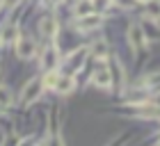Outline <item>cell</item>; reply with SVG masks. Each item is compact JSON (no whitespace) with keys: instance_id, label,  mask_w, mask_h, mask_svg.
Instances as JSON below:
<instances>
[{"instance_id":"cell-2","label":"cell","mask_w":160,"mask_h":146,"mask_svg":"<svg viewBox=\"0 0 160 146\" xmlns=\"http://www.w3.org/2000/svg\"><path fill=\"white\" fill-rule=\"evenodd\" d=\"M34 53H37V43H34L32 36H18L16 39V55L23 57V60H30Z\"/></svg>"},{"instance_id":"cell-5","label":"cell","mask_w":160,"mask_h":146,"mask_svg":"<svg viewBox=\"0 0 160 146\" xmlns=\"http://www.w3.org/2000/svg\"><path fill=\"white\" fill-rule=\"evenodd\" d=\"M57 62H60L57 50H55L53 46H48L46 50H43V55H41V69H43V71H55Z\"/></svg>"},{"instance_id":"cell-10","label":"cell","mask_w":160,"mask_h":146,"mask_svg":"<svg viewBox=\"0 0 160 146\" xmlns=\"http://www.w3.org/2000/svg\"><path fill=\"white\" fill-rule=\"evenodd\" d=\"M147 7H144V12H147L149 18L153 21H160V0H149V2H144Z\"/></svg>"},{"instance_id":"cell-15","label":"cell","mask_w":160,"mask_h":146,"mask_svg":"<svg viewBox=\"0 0 160 146\" xmlns=\"http://www.w3.org/2000/svg\"><path fill=\"white\" fill-rule=\"evenodd\" d=\"M16 2H18V0H2V5H5V7H14Z\"/></svg>"},{"instance_id":"cell-9","label":"cell","mask_w":160,"mask_h":146,"mask_svg":"<svg viewBox=\"0 0 160 146\" xmlns=\"http://www.w3.org/2000/svg\"><path fill=\"white\" fill-rule=\"evenodd\" d=\"M85 57H87V48H80V50H76V53H71V57H69V66L73 69V71H78V69L85 64Z\"/></svg>"},{"instance_id":"cell-1","label":"cell","mask_w":160,"mask_h":146,"mask_svg":"<svg viewBox=\"0 0 160 146\" xmlns=\"http://www.w3.org/2000/svg\"><path fill=\"white\" fill-rule=\"evenodd\" d=\"M41 89H43V82L41 80H30L25 87H23V91H21V103L23 105H30V103H34V100L39 98V94H41Z\"/></svg>"},{"instance_id":"cell-8","label":"cell","mask_w":160,"mask_h":146,"mask_svg":"<svg viewBox=\"0 0 160 146\" xmlns=\"http://www.w3.org/2000/svg\"><path fill=\"white\" fill-rule=\"evenodd\" d=\"M39 30H41L43 36H55V32H57V21H55L53 16H46V18L41 21Z\"/></svg>"},{"instance_id":"cell-12","label":"cell","mask_w":160,"mask_h":146,"mask_svg":"<svg viewBox=\"0 0 160 146\" xmlns=\"http://www.w3.org/2000/svg\"><path fill=\"white\" fill-rule=\"evenodd\" d=\"M14 39H18V27H14V25L5 27V32H2V41L7 43V41H14Z\"/></svg>"},{"instance_id":"cell-17","label":"cell","mask_w":160,"mask_h":146,"mask_svg":"<svg viewBox=\"0 0 160 146\" xmlns=\"http://www.w3.org/2000/svg\"><path fill=\"white\" fill-rule=\"evenodd\" d=\"M137 2H149V0H137Z\"/></svg>"},{"instance_id":"cell-7","label":"cell","mask_w":160,"mask_h":146,"mask_svg":"<svg viewBox=\"0 0 160 146\" xmlns=\"http://www.w3.org/2000/svg\"><path fill=\"white\" fill-rule=\"evenodd\" d=\"M73 87H76L73 75H60V78H57V82H55V91H60V94H71V91H73Z\"/></svg>"},{"instance_id":"cell-3","label":"cell","mask_w":160,"mask_h":146,"mask_svg":"<svg viewBox=\"0 0 160 146\" xmlns=\"http://www.w3.org/2000/svg\"><path fill=\"white\" fill-rule=\"evenodd\" d=\"M92 85H96L98 89H110V87H112V73H110V69L98 66L96 71L92 73Z\"/></svg>"},{"instance_id":"cell-13","label":"cell","mask_w":160,"mask_h":146,"mask_svg":"<svg viewBox=\"0 0 160 146\" xmlns=\"http://www.w3.org/2000/svg\"><path fill=\"white\" fill-rule=\"evenodd\" d=\"M0 103H2L5 107L12 105V94H9V89H7V87H0Z\"/></svg>"},{"instance_id":"cell-14","label":"cell","mask_w":160,"mask_h":146,"mask_svg":"<svg viewBox=\"0 0 160 146\" xmlns=\"http://www.w3.org/2000/svg\"><path fill=\"white\" fill-rule=\"evenodd\" d=\"M92 53H96V57H98V60H103V57L108 55V53H105V43H103V41H101V43H96V46L92 48Z\"/></svg>"},{"instance_id":"cell-6","label":"cell","mask_w":160,"mask_h":146,"mask_svg":"<svg viewBox=\"0 0 160 146\" xmlns=\"http://www.w3.org/2000/svg\"><path fill=\"white\" fill-rule=\"evenodd\" d=\"M78 30H94V27L101 25V16L98 14H87V16H78Z\"/></svg>"},{"instance_id":"cell-16","label":"cell","mask_w":160,"mask_h":146,"mask_svg":"<svg viewBox=\"0 0 160 146\" xmlns=\"http://www.w3.org/2000/svg\"><path fill=\"white\" fill-rule=\"evenodd\" d=\"M2 110H5V105H2V103H0V114H2Z\"/></svg>"},{"instance_id":"cell-4","label":"cell","mask_w":160,"mask_h":146,"mask_svg":"<svg viewBox=\"0 0 160 146\" xmlns=\"http://www.w3.org/2000/svg\"><path fill=\"white\" fill-rule=\"evenodd\" d=\"M128 41H130V46H133L135 53L147 46V36H144V30H142L137 23H133V25L128 27Z\"/></svg>"},{"instance_id":"cell-11","label":"cell","mask_w":160,"mask_h":146,"mask_svg":"<svg viewBox=\"0 0 160 146\" xmlns=\"http://www.w3.org/2000/svg\"><path fill=\"white\" fill-rule=\"evenodd\" d=\"M92 9H94V2L92 0H80V2L76 5V18L78 16H87V14H92Z\"/></svg>"},{"instance_id":"cell-18","label":"cell","mask_w":160,"mask_h":146,"mask_svg":"<svg viewBox=\"0 0 160 146\" xmlns=\"http://www.w3.org/2000/svg\"><path fill=\"white\" fill-rule=\"evenodd\" d=\"M53 2H62V0H53Z\"/></svg>"}]
</instances>
